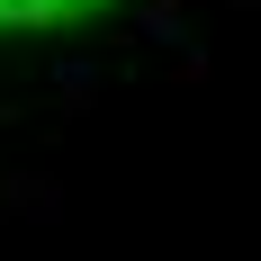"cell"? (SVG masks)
I'll list each match as a JSON object with an SVG mask.
<instances>
[{"label": "cell", "instance_id": "6da1fadb", "mask_svg": "<svg viewBox=\"0 0 261 261\" xmlns=\"http://www.w3.org/2000/svg\"><path fill=\"white\" fill-rule=\"evenodd\" d=\"M99 0H0V27H54V18H81Z\"/></svg>", "mask_w": 261, "mask_h": 261}]
</instances>
